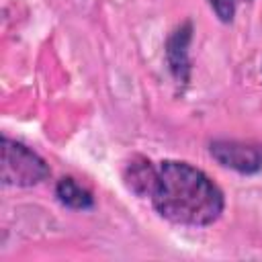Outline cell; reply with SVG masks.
<instances>
[{"instance_id": "1", "label": "cell", "mask_w": 262, "mask_h": 262, "mask_svg": "<svg viewBox=\"0 0 262 262\" xmlns=\"http://www.w3.org/2000/svg\"><path fill=\"white\" fill-rule=\"evenodd\" d=\"M151 205L160 217L176 225L207 227L225 207L221 188L188 162L164 160L158 168V186Z\"/></svg>"}, {"instance_id": "2", "label": "cell", "mask_w": 262, "mask_h": 262, "mask_svg": "<svg viewBox=\"0 0 262 262\" xmlns=\"http://www.w3.org/2000/svg\"><path fill=\"white\" fill-rule=\"evenodd\" d=\"M2 145V182L6 186H35L39 182H43L51 170L47 166V162L33 151L31 147H27L20 141H14L10 137H2L0 141Z\"/></svg>"}, {"instance_id": "3", "label": "cell", "mask_w": 262, "mask_h": 262, "mask_svg": "<svg viewBox=\"0 0 262 262\" xmlns=\"http://www.w3.org/2000/svg\"><path fill=\"white\" fill-rule=\"evenodd\" d=\"M213 160L239 174H256L262 170V143L217 139L209 145Z\"/></svg>"}, {"instance_id": "4", "label": "cell", "mask_w": 262, "mask_h": 262, "mask_svg": "<svg viewBox=\"0 0 262 262\" xmlns=\"http://www.w3.org/2000/svg\"><path fill=\"white\" fill-rule=\"evenodd\" d=\"M190 39H192V23L184 20L180 27L172 31V35L166 41L168 70L178 84H188L190 80V59H188Z\"/></svg>"}, {"instance_id": "5", "label": "cell", "mask_w": 262, "mask_h": 262, "mask_svg": "<svg viewBox=\"0 0 262 262\" xmlns=\"http://www.w3.org/2000/svg\"><path fill=\"white\" fill-rule=\"evenodd\" d=\"M123 180L131 192L141 199H151L158 186V168L143 156H135L127 162Z\"/></svg>"}, {"instance_id": "6", "label": "cell", "mask_w": 262, "mask_h": 262, "mask_svg": "<svg viewBox=\"0 0 262 262\" xmlns=\"http://www.w3.org/2000/svg\"><path fill=\"white\" fill-rule=\"evenodd\" d=\"M55 196L63 207H70V209H76V211H86V209H92V205H94L92 192L86 190L84 186H80L70 176H63V178L57 180Z\"/></svg>"}, {"instance_id": "7", "label": "cell", "mask_w": 262, "mask_h": 262, "mask_svg": "<svg viewBox=\"0 0 262 262\" xmlns=\"http://www.w3.org/2000/svg\"><path fill=\"white\" fill-rule=\"evenodd\" d=\"M213 12L221 23H231L235 14V0H209Z\"/></svg>"}]
</instances>
